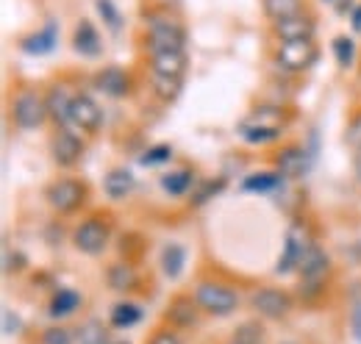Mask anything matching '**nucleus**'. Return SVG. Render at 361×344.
<instances>
[{
	"mask_svg": "<svg viewBox=\"0 0 361 344\" xmlns=\"http://www.w3.org/2000/svg\"><path fill=\"white\" fill-rule=\"evenodd\" d=\"M142 39H145V53H150V50H186L189 37L178 14L167 8H156V11H145L142 17Z\"/></svg>",
	"mask_w": 361,
	"mask_h": 344,
	"instance_id": "1",
	"label": "nucleus"
},
{
	"mask_svg": "<svg viewBox=\"0 0 361 344\" xmlns=\"http://www.w3.org/2000/svg\"><path fill=\"white\" fill-rule=\"evenodd\" d=\"M319 59V44L317 39H289V42H275L272 61L281 73L286 75H303L309 73Z\"/></svg>",
	"mask_w": 361,
	"mask_h": 344,
	"instance_id": "2",
	"label": "nucleus"
},
{
	"mask_svg": "<svg viewBox=\"0 0 361 344\" xmlns=\"http://www.w3.org/2000/svg\"><path fill=\"white\" fill-rule=\"evenodd\" d=\"M45 200L56 214H61V216L75 214V211H81V209L87 206V200H90V186H87L84 180H78V178L64 175V178H56V180L47 186Z\"/></svg>",
	"mask_w": 361,
	"mask_h": 344,
	"instance_id": "3",
	"label": "nucleus"
},
{
	"mask_svg": "<svg viewBox=\"0 0 361 344\" xmlns=\"http://www.w3.org/2000/svg\"><path fill=\"white\" fill-rule=\"evenodd\" d=\"M47 120L45 94H39L34 86H20L11 97V123L20 130L42 128Z\"/></svg>",
	"mask_w": 361,
	"mask_h": 344,
	"instance_id": "4",
	"label": "nucleus"
},
{
	"mask_svg": "<svg viewBox=\"0 0 361 344\" xmlns=\"http://www.w3.org/2000/svg\"><path fill=\"white\" fill-rule=\"evenodd\" d=\"M283 133V117L278 109H256L239 123V136L247 145H270Z\"/></svg>",
	"mask_w": 361,
	"mask_h": 344,
	"instance_id": "5",
	"label": "nucleus"
},
{
	"mask_svg": "<svg viewBox=\"0 0 361 344\" xmlns=\"http://www.w3.org/2000/svg\"><path fill=\"white\" fill-rule=\"evenodd\" d=\"M109 242H111V222L103 214H92L87 219H81L73 231V245L84 256H103Z\"/></svg>",
	"mask_w": 361,
	"mask_h": 344,
	"instance_id": "6",
	"label": "nucleus"
},
{
	"mask_svg": "<svg viewBox=\"0 0 361 344\" xmlns=\"http://www.w3.org/2000/svg\"><path fill=\"white\" fill-rule=\"evenodd\" d=\"M195 300H197L203 314H212V317H228L239 308L236 289H231L226 283H217V281H200L195 286Z\"/></svg>",
	"mask_w": 361,
	"mask_h": 344,
	"instance_id": "7",
	"label": "nucleus"
},
{
	"mask_svg": "<svg viewBox=\"0 0 361 344\" xmlns=\"http://www.w3.org/2000/svg\"><path fill=\"white\" fill-rule=\"evenodd\" d=\"M87 153V145L84 139L78 136V130L73 128H56L50 136V156H53V164L61 167V170H73L81 164Z\"/></svg>",
	"mask_w": 361,
	"mask_h": 344,
	"instance_id": "8",
	"label": "nucleus"
},
{
	"mask_svg": "<svg viewBox=\"0 0 361 344\" xmlns=\"http://www.w3.org/2000/svg\"><path fill=\"white\" fill-rule=\"evenodd\" d=\"M250 305H253V311H256L259 317H264V319H286V317L292 314V308H295V300H292V295L283 292V289L262 286V289H256V292L250 295Z\"/></svg>",
	"mask_w": 361,
	"mask_h": 344,
	"instance_id": "9",
	"label": "nucleus"
},
{
	"mask_svg": "<svg viewBox=\"0 0 361 344\" xmlns=\"http://www.w3.org/2000/svg\"><path fill=\"white\" fill-rule=\"evenodd\" d=\"M73 128L78 133H87V136H94L103 128V109L87 92H75V97H73Z\"/></svg>",
	"mask_w": 361,
	"mask_h": 344,
	"instance_id": "10",
	"label": "nucleus"
},
{
	"mask_svg": "<svg viewBox=\"0 0 361 344\" xmlns=\"http://www.w3.org/2000/svg\"><path fill=\"white\" fill-rule=\"evenodd\" d=\"M270 31L275 42H289V39H317V17L309 11L289 17V20H278L270 23Z\"/></svg>",
	"mask_w": 361,
	"mask_h": 344,
	"instance_id": "11",
	"label": "nucleus"
},
{
	"mask_svg": "<svg viewBox=\"0 0 361 344\" xmlns=\"http://www.w3.org/2000/svg\"><path fill=\"white\" fill-rule=\"evenodd\" d=\"M73 97H75V92H70L64 84H53L45 92L47 120L56 128H73Z\"/></svg>",
	"mask_w": 361,
	"mask_h": 344,
	"instance_id": "12",
	"label": "nucleus"
},
{
	"mask_svg": "<svg viewBox=\"0 0 361 344\" xmlns=\"http://www.w3.org/2000/svg\"><path fill=\"white\" fill-rule=\"evenodd\" d=\"M186 67H189L186 50H150L147 53V73L183 78L186 75Z\"/></svg>",
	"mask_w": 361,
	"mask_h": 344,
	"instance_id": "13",
	"label": "nucleus"
},
{
	"mask_svg": "<svg viewBox=\"0 0 361 344\" xmlns=\"http://www.w3.org/2000/svg\"><path fill=\"white\" fill-rule=\"evenodd\" d=\"M94 86L106 94V97H114V100H120V97H128L131 94V73L128 70H123L120 64H109V67H103L97 75H94Z\"/></svg>",
	"mask_w": 361,
	"mask_h": 344,
	"instance_id": "14",
	"label": "nucleus"
},
{
	"mask_svg": "<svg viewBox=\"0 0 361 344\" xmlns=\"http://www.w3.org/2000/svg\"><path fill=\"white\" fill-rule=\"evenodd\" d=\"M312 159L314 156H309V150L303 145H286V147H281V153L275 159V170L281 172L286 180H295V178L306 175Z\"/></svg>",
	"mask_w": 361,
	"mask_h": 344,
	"instance_id": "15",
	"label": "nucleus"
},
{
	"mask_svg": "<svg viewBox=\"0 0 361 344\" xmlns=\"http://www.w3.org/2000/svg\"><path fill=\"white\" fill-rule=\"evenodd\" d=\"M17 44H20V50L28 53V56H47V53H53L56 44H59V23H56V20H47L45 25H39L37 31L20 37Z\"/></svg>",
	"mask_w": 361,
	"mask_h": 344,
	"instance_id": "16",
	"label": "nucleus"
},
{
	"mask_svg": "<svg viewBox=\"0 0 361 344\" xmlns=\"http://www.w3.org/2000/svg\"><path fill=\"white\" fill-rule=\"evenodd\" d=\"M73 50L81 59H97L103 53V37H100L97 25L87 17H81L73 28Z\"/></svg>",
	"mask_w": 361,
	"mask_h": 344,
	"instance_id": "17",
	"label": "nucleus"
},
{
	"mask_svg": "<svg viewBox=\"0 0 361 344\" xmlns=\"http://www.w3.org/2000/svg\"><path fill=\"white\" fill-rule=\"evenodd\" d=\"M197 317H200V305L195 300V295H176L164 311V319L173 328H195Z\"/></svg>",
	"mask_w": 361,
	"mask_h": 344,
	"instance_id": "18",
	"label": "nucleus"
},
{
	"mask_svg": "<svg viewBox=\"0 0 361 344\" xmlns=\"http://www.w3.org/2000/svg\"><path fill=\"white\" fill-rule=\"evenodd\" d=\"M306 247H309V239H306L300 231H289V233H286V245H283V256L278 258L275 272H278V275H286V272L298 269L300 261H303Z\"/></svg>",
	"mask_w": 361,
	"mask_h": 344,
	"instance_id": "19",
	"label": "nucleus"
},
{
	"mask_svg": "<svg viewBox=\"0 0 361 344\" xmlns=\"http://www.w3.org/2000/svg\"><path fill=\"white\" fill-rule=\"evenodd\" d=\"M134 172L126 170V167H114L103 178V192H106L109 200H126L134 192Z\"/></svg>",
	"mask_w": 361,
	"mask_h": 344,
	"instance_id": "20",
	"label": "nucleus"
},
{
	"mask_svg": "<svg viewBox=\"0 0 361 344\" xmlns=\"http://www.w3.org/2000/svg\"><path fill=\"white\" fill-rule=\"evenodd\" d=\"M106 283L111 292H131L136 283H139V275L131 266V261H114L106 266Z\"/></svg>",
	"mask_w": 361,
	"mask_h": 344,
	"instance_id": "21",
	"label": "nucleus"
},
{
	"mask_svg": "<svg viewBox=\"0 0 361 344\" xmlns=\"http://www.w3.org/2000/svg\"><path fill=\"white\" fill-rule=\"evenodd\" d=\"M303 11H309V3H306V0H262V14H264L270 23L298 17V14H303Z\"/></svg>",
	"mask_w": 361,
	"mask_h": 344,
	"instance_id": "22",
	"label": "nucleus"
},
{
	"mask_svg": "<svg viewBox=\"0 0 361 344\" xmlns=\"http://www.w3.org/2000/svg\"><path fill=\"white\" fill-rule=\"evenodd\" d=\"M195 186H197V178L189 167H178V170H170L167 175H161V189L167 195H173V197L189 195Z\"/></svg>",
	"mask_w": 361,
	"mask_h": 344,
	"instance_id": "23",
	"label": "nucleus"
},
{
	"mask_svg": "<svg viewBox=\"0 0 361 344\" xmlns=\"http://www.w3.org/2000/svg\"><path fill=\"white\" fill-rule=\"evenodd\" d=\"M81 302H84V297L75 292V289H56L53 292V297H50V317L53 319H61V317H70V314H75L78 308H81Z\"/></svg>",
	"mask_w": 361,
	"mask_h": 344,
	"instance_id": "24",
	"label": "nucleus"
},
{
	"mask_svg": "<svg viewBox=\"0 0 361 344\" xmlns=\"http://www.w3.org/2000/svg\"><path fill=\"white\" fill-rule=\"evenodd\" d=\"M180 89H183V78L150 73V92H153L156 100H161V103H176L180 97Z\"/></svg>",
	"mask_w": 361,
	"mask_h": 344,
	"instance_id": "25",
	"label": "nucleus"
},
{
	"mask_svg": "<svg viewBox=\"0 0 361 344\" xmlns=\"http://www.w3.org/2000/svg\"><path fill=\"white\" fill-rule=\"evenodd\" d=\"M283 175L278 170H264V172H253L242 180V189L245 192H256V195H267V192H275L278 186H283Z\"/></svg>",
	"mask_w": 361,
	"mask_h": 344,
	"instance_id": "26",
	"label": "nucleus"
},
{
	"mask_svg": "<svg viewBox=\"0 0 361 344\" xmlns=\"http://www.w3.org/2000/svg\"><path fill=\"white\" fill-rule=\"evenodd\" d=\"M183 266H186V250H183V245H178V242L164 245V250H161V272H164V278L178 281Z\"/></svg>",
	"mask_w": 361,
	"mask_h": 344,
	"instance_id": "27",
	"label": "nucleus"
},
{
	"mask_svg": "<svg viewBox=\"0 0 361 344\" xmlns=\"http://www.w3.org/2000/svg\"><path fill=\"white\" fill-rule=\"evenodd\" d=\"M94 11H97V17L103 20V28L109 31V34H120L123 31V25H126V17H123V11H120V6L114 3V0H94Z\"/></svg>",
	"mask_w": 361,
	"mask_h": 344,
	"instance_id": "28",
	"label": "nucleus"
},
{
	"mask_svg": "<svg viewBox=\"0 0 361 344\" xmlns=\"http://www.w3.org/2000/svg\"><path fill=\"white\" fill-rule=\"evenodd\" d=\"M267 339V331L259 319H247L242 325H236V331L231 333V339L226 344H264Z\"/></svg>",
	"mask_w": 361,
	"mask_h": 344,
	"instance_id": "29",
	"label": "nucleus"
},
{
	"mask_svg": "<svg viewBox=\"0 0 361 344\" xmlns=\"http://www.w3.org/2000/svg\"><path fill=\"white\" fill-rule=\"evenodd\" d=\"M111 328H117V331H126V328H134L136 322L142 319V305H136V302H117L114 308H111Z\"/></svg>",
	"mask_w": 361,
	"mask_h": 344,
	"instance_id": "30",
	"label": "nucleus"
},
{
	"mask_svg": "<svg viewBox=\"0 0 361 344\" xmlns=\"http://www.w3.org/2000/svg\"><path fill=\"white\" fill-rule=\"evenodd\" d=\"M75 342L78 344H111V333H109V328H106L100 319H87V322L78 328Z\"/></svg>",
	"mask_w": 361,
	"mask_h": 344,
	"instance_id": "31",
	"label": "nucleus"
},
{
	"mask_svg": "<svg viewBox=\"0 0 361 344\" xmlns=\"http://www.w3.org/2000/svg\"><path fill=\"white\" fill-rule=\"evenodd\" d=\"M331 50H334V56H336V64H339L342 70L353 67V61H356V42H353V37H348V34H339V37H334V42H331Z\"/></svg>",
	"mask_w": 361,
	"mask_h": 344,
	"instance_id": "32",
	"label": "nucleus"
},
{
	"mask_svg": "<svg viewBox=\"0 0 361 344\" xmlns=\"http://www.w3.org/2000/svg\"><path fill=\"white\" fill-rule=\"evenodd\" d=\"M226 186V180L223 178H217V180H200L197 183V189H192V206H203V203H209L220 189Z\"/></svg>",
	"mask_w": 361,
	"mask_h": 344,
	"instance_id": "33",
	"label": "nucleus"
},
{
	"mask_svg": "<svg viewBox=\"0 0 361 344\" xmlns=\"http://www.w3.org/2000/svg\"><path fill=\"white\" fill-rule=\"evenodd\" d=\"M173 159V147L170 145H153V147H147L142 156H139V164L142 167H156V164H164V161H170Z\"/></svg>",
	"mask_w": 361,
	"mask_h": 344,
	"instance_id": "34",
	"label": "nucleus"
},
{
	"mask_svg": "<svg viewBox=\"0 0 361 344\" xmlns=\"http://www.w3.org/2000/svg\"><path fill=\"white\" fill-rule=\"evenodd\" d=\"M345 142H348L356 153H361V109L350 117V123H348V128H345Z\"/></svg>",
	"mask_w": 361,
	"mask_h": 344,
	"instance_id": "35",
	"label": "nucleus"
},
{
	"mask_svg": "<svg viewBox=\"0 0 361 344\" xmlns=\"http://www.w3.org/2000/svg\"><path fill=\"white\" fill-rule=\"evenodd\" d=\"M42 344H75V339L67 328H47L42 333Z\"/></svg>",
	"mask_w": 361,
	"mask_h": 344,
	"instance_id": "36",
	"label": "nucleus"
},
{
	"mask_svg": "<svg viewBox=\"0 0 361 344\" xmlns=\"http://www.w3.org/2000/svg\"><path fill=\"white\" fill-rule=\"evenodd\" d=\"M150 344H183V339H180L176 331H156Z\"/></svg>",
	"mask_w": 361,
	"mask_h": 344,
	"instance_id": "37",
	"label": "nucleus"
},
{
	"mask_svg": "<svg viewBox=\"0 0 361 344\" xmlns=\"http://www.w3.org/2000/svg\"><path fill=\"white\" fill-rule=\"evenodd\" d=\"M17 328H20V319L6 308V311H3V331H6V336H14Z\"/></svg>",
	"mask_w": 361,
	"mask_h": 344,
	"instance_id": "38",
	"label": "nucleus"
},
{
	"mask_svg": "<svg viewBox=\"0 0 361 344\" xmlns=\"http://www.w3.org/2000/svg\"><path fill=\"white\" fill-rule=\"evenodd\" d=\"M350 328H353L356 339L361 342V305H356V308H353V314H350Z\"/></svg>",
	"mask_w": 361,
	"mask_h": 344,
	"instance_id": "39",
	"label": "nucleus"
},
{
	"mask_svg": "<svg viewBox=\"0 0 361 344\" xmlns=\"http://www.w3.org/2000/svg\"><path fill=\"white\" fill-rule=\"evenodd\" d=\"M350 25L356 34H361V3H356V8L350 11Z\"/></svg>",
	"mask_w": 361,
	"mask_h": 344,
	"instance_id": "40",
	"label": "nucleus"
},
{
	"mask_svg": "<svg viewBox=\"0 0 361 344\" xmlns=\"http://www.w3.org/2000/svg\"><path fill=\"white\" fill-rule=\"evenodd\" d=\"M353 258H356V261L361 264V239L356 242V245H353Z\"/></svg>",
	"mask_w": 361,
	"mask_h": 344,
	"instance_id": "41",
	"label": "nucleus"
},
{
	"mask_svg": "<svg viewBox=\"0 0 361 344\" xmlns=\"http://www.w3.org/2000/svg\"><path fill=\"white\" fill-rule=\"evenodd\" d=\"M322 3H331V6H334V3H336V0H322Z\"/></svg>",
	"mask_w": 361,
	"mask_h": 344,
	"instance_id": "42",
	"label": "nucleus"
}]
</instances>
